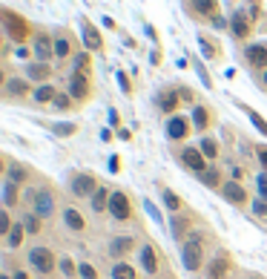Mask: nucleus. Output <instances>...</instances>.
<instances>
[{"instance_id": "14", "label": "nucleus", "mask_w": 267, "mask_h": 279, "mask_svg": "<svg viewBox=\"0 0 267 279\" xmlns=\"http://www.w3.org/2000/svg\"><path fill=\"white\" fill-rule=\"evenodd\" d=\"M130 250H135V239H132V236H115V239L109 242V256L112 259H124Z\"/></svg>"}, {"instance_id": "13", "label": "nucleus", "mask_w": 267, "mask_h": 279, "mask_svg": "<svg viewBox=\"0 0 267 279\" xmlns=\"http://www.w3.org/2000/svg\"><path fill=\"white\" fill-rule=\"evenodd\" d=\"M244 58L253 69H261V72H264L267 69V46L264 44H250L244 49Z\"/></svg>"}, {"instance_id": "19", "label": "nucleus", "mask_w": 267, "mask_h": 279, "mask_svg": "<svg viewBox=\"0 0 267 279\" xmlns=\"http://www.w3.org/2000/svg\"><path fill=\"white\" fill-rule=\"evenodd\" d=\"M207 273H210V279H224L227 273H230V259L216 256L213 262H207Z\"/></svg>"}, {"instance_id": "7", "label": "nucleus", "mask_w": 267, "mask_h": 279, "mask_svg": "<svg viewBox=\"0 0 267 279\" xmlns=\"http://www.w3.org/2000/svg\"><path fill=\"white\" fill-rule=\"evenodd\" d=\"M109 213H112V219H118V222H130L132 219V207H130L127 193H121V190L112 193V198H109Z\"/></svg>"}, {"instance_id": "24", "label": "nucleus", "mask_w": 267, "mask_h": 279, "mask_svg": "<svg viewBox=\"0 0 267 279\" xmlns=\"http://www.w3.org/2000/svg\"><path fill=\"white\" fill-rule=\"evenodd\" d=\"M198 182H201L204 187H210V190H216V187L221 190V173H218V170L213 167V164H210V167L204 170L201 176H198Z\"/></svg>"}, {"instance_id": "49", "label": "nucleus", "mask_w": 267, "mask_h": 279, "mask_svg": "<svg viewBox=\"0 0 267 279\" xmlns=\"http://www.w3.org/2000/svg\"><path fill=\"white\" fill-rule=\"evenodd\" d=\"M109 124H112V127L121 124V115H118V110H109Z\"/></svg>"}, {"instance_id": "47", "label": "nucleus", "mask_w": 267, "mask_h": 279, "mask_svg": "<svg viewBox=\"0 0 267 279\" xmlns=\"http://www.w3.org/2000/svg\"><path fill=\"white\" fill-rule=\"evenodd\" d=\"M144 207H147V213H150L152 219H155V222H158V225H161V213H158V210H155V205H152L150 198H144Z\"/></svg>"}, {"instance_id": "22", "label": "nucleus", "mask_w": 267, "mask_h": 279, "mask_svg": "<svg viewBox=\"0 0 267 279\" xmlns=\"http://www.w3.org/2000/svg\"><path fill=\"white\" fill-rule=\"evenodd\" d=\"M26 176H29V170L23 167V164H17V162H9L6 164V182H12V184L20 187V184L26 182Z\"/></svg>"}, {"instance_id": "36", "label": "nucleus", "mask_w": 267, "mask_h": 279, "mask_svg": "<svg viewBox=\"0 0 267 279\" xmlns=\"http://www.w3.org/2000/svg\"><path fill=\"white\" fill-rule=\"evenodd\" d=\"M241 110L247 112V118H250V124L256 127V130H259L261 135H267V121H264V118H261V115H259V112H256V110H250V107H244V104H241Z\"/></svg>"}, {"instance_id": "34", "label": "nucleus", "mask_w": 267, "mask_h": 279, "mask_svg": "<svg viewBox=\"0 0 267 279\" xmlns=\"http://www.w3.org/2000/svg\"><path fill=\"white\" fill-rule=\"evenodd\" d=\"M112 279H135V268L127 262H115L112 265Z\"/></svg>"}, {"instance_id": "51", "label": "nucleus", "mask_w": 267, "mask_h": 279, "mask_svg": "<svg viewBox=\"0 0 267 279\" xmlns=\"http://www.w3.org/2000/svg\"><path fill=\"white\" fill-rule=\"evenodd\" d=\"M213 26H216V29H224V26H230V23H227V21H224V17H213Z\"/></svg>"}, {"instance_id": "21", "label": "nucleus", "mask_w": 267, "mask_h": 279, "mask_svg": "<svg viewBox=\"0 0 267 279\" xmlns=\"http://www.w3.org/2000/svg\"><path fill=\"white\" fill-rule=\"evenodd\" d=\"M178 101H181L178 89H164V92L158 95V107H161V112H175Z\"/></svg>"}, {"instance_id": "32", "label": "nucleus", "mask_w": 267, "mask_h": 279, "mask_svg": "<svg viewBox=\"0 0 267 279\" xmlns=\"http://www.w3.org/2000/svg\"><path fill=\"white\" fill-rule=\"evenodd\" d=\"M69 55H72V41H69V37L66 35H58L55 37V58H69Z\"/></svg>"}, {"instance_id": "17", "label": "nucleus", "mask_w": 267, "mask_h": 279, "mask_svg": "<svg viewBox=\"0 0 267 279\" xmlns=\"http://www.w3.org/2000/svg\"><path fill=\"white\" fill-rule=\"evenodd\" d=\"M49 75H52V66H49V64H40V61H35V64L26 66V78H29V81L49 84Z\"/></svg>"}, {"instance_id": "33", "label": "nucleus", "mask_w": 267, "mask_h": 279, "mask_svg": "<svg viewBox=\"0 0 267 279\" xmlns=\"http://www.w3.org/2000/svg\"><path fill=\"white\" fill-rule=\"evenodd\" d=\"M17 205V184L12 182H3V207H15Z\"/></svg>"}, {"instance_id": "40", "label": "nucleus", "mask_w": 267, "mask_h": 279, "mask_svg": "<svg viewBox=\"0 0 267 279\" xmlns=\"http://www.w3.org/2000/svg\"><path fill=\"white\" fill-rule=\"evenodd\" d=\"M78 273H80V279H98L95 265H89V262H80V265H78Z\"/></svg>"}, {"instance_id": "43", "label": "nucleus", "mask_w": 267, "mask_h": 279, "mask_svg": "<svg viewBox=\"0 0 267 279\" xmlns=\"http://www.w3.org/2000/svg\"><path fill=\"white\" fill-rule=\"evenodd\" d=\"M256 184H259V198H267V170L256 176Z\"/></svg>"}, {"instance_id": "1", "label": "nucleus", "mask_w": 267, "mask_h": 279, "mask_svg": "<svg viewBox=\"0 0 267 279\" xmlns=\"http://www.w3.org/2000/svg\"><path fill=\"white\" fill-rule=\"evenodd\" d=\"M181 265L190 273L201 271V265H204V236L201 233H195L181 242Z\"/></svg>"}, {"instance_id": "12", "label": "nucleus", "mask_w": 267, "mask_h": 279, "mask_svg": "<svg viewBox=\"0 0 267 279\" xmlns=\"http://www.w3.org/2000/svg\"><path fill=\"white\" fill-rule=\"evenodd\" d=\"M29 95V81L26 78H9L6 87H3V98L6 101H17V98Z\"/></svg>"}, {"instance_id": "39", "label": "nucleus", "mask_w": 267, "mask_h": 279, "mask_svg": "<svg viewBox=\"0 0 267 279\" xmlns=\"http://www.w3.org/2000/svg\"><path fill=\"white\" fill-rule=\"evenodd\" d=\"M12 228H15V222H12V216H9V210L3 207V210H0V236H9Z\"/></svg>"}, {"instance_id": "29", "label": "nucleus", "mask_w": 267, "mask_h": 279, "mask_svg": "<svg viewBox=\"0 0 267 279\" xmlns=\"http://www.w3.org/2000/svg\"><path fill=\"white\" fill-rule=\"evenodd\" d=\"M109 198H112V193H109L107 187H98V193L92 196V210H95V213L109 210Z\"/></svg>"}, {"instance_id": "10", "label": "nucleus", "mask_w": 267, "mask_h": 279, "mask_svg": "<svg viewBox=\"0 0 267 279\" xmlns=\"http://www.w3.org/2000/svg\"><path fill=\"white\" fill-rule=\"evenodd\" d=\"M89 78L87 72H72L69 75V95L75 98V101H87L89 98Z\"/></svg>"}, {"instance_id": "35", "label": "nucleus", "mask_w": 267, "mask_h": 279, "mask_svg": "<svg viewBox=\"0 0 267 279\" xmlns=\"http://www.w3.org/2000/svg\"><path fill=\"white\" fill-rule=\"evenodd\" d=\"M23 228H26V233L29 236H35V233H40V216L37 213H23Z\"/></svg>"}, {"instance_id": "16", "label": "nucleus", "mask_w": 267, "mask_h": 279, "mask_svg": "<svg viewBox=\"0 0 267 279\" xmlns=\"http://www.w3.org/2000/svg\"><path fill=\"white\" fill-rule=\"evenodd\" d=\"M80 35H84V46H87L89 52H101V49H104L101 35H98V29H95L89 21H84V26H80Z\"/></svg>"}, {"instance_id": "41", "label": "nucleus", "mask_w": 267, "mask_h": 279, "mask_svg": "<svg viewBox=\"0 0 267 279\" xmlns=\"http://www.w3.org/2000/svg\"><path fill=\"white\" fill-rule=\"evenodd\" d=\"M184 230H187V219H181V216H175L173 219V236L181 242V236H184Z\"/></svg>"}, {"instance_id": "46", "label": "nucleus", "mask_w": 267, "mask_h": 279, "mask_svg": "<svg viewBox=\"0 0 267 279\" xmlns=\"http://www.w3.org/2000/svg\"><path fill=\"white\" fill-rule=\"evenodd\" d=\"M89 66V55L87 52H80V55H75V72H84Z\"/></svg>"}, {"instance_id": "2", "label": "nucleus", "mask_w": 267, "mask_h": 279, "mask_svg": "<svg viewBox=\"0 0 267 279\" xmlns=\"http://www.w3.org/2000/svg\"><path fill=\"white\" fill-rule=\"evenodd\" d=\"M26 198L32 202V213H37L40 219H49L55 213V193L46 190V187H37V190H29Z\"/></svg>"}, {"instance_id": "9", "label": "nucleus", "mask_w": 267, "mask_h": 279, "mask_svg": "<svg viewBox=\"0 0 267 279\" xmlns=\"http://www.w3.org/2000/svg\"><path fill=\"white\" fill-rule=\"evenodd\" d=\"M221 196L227 198V202H230V205H236V207H244L247 202H250V196H247V190L244 187H241V184L238 182H224L221 184Z\"/></svg>"}, {"instance_id": "3", "label": "nucleus", "mask_w": 267, "mask_h": 279, "mask_svg": "<svg viewBox=\"0 0 267 279\" xmlns=\"http://www.w3.org/2000/svg\"><path fill=\"white\" fill-rule=\"evenodd\" d=\"M29 265L35 268L37 273H52L55 268H58V259H55V253H52V248H44V245H35V248L29 250Z\"/></svg>"}, {"instance_id": "25", "label": "nucleus", "mask_w": 267, "mask_h": 279, "mask_svg": "<svg viewBox=\"0 0 267 279\" xmlns=\"http://www.w3.org/2000/svg\"><path fill=\"white\" fill-rule=\"evenodd\" d=\"M23 236H26V228H23V222H15V228L9 230V236H6V250H15V248H20Z\"/></svg>"}, {"instance_id": "56", "label": "nucleus", "mask_w": 267, "mask_h": 279, "mask_svg": "<svg viewBox=\"0 0 267 279\" xmlns=\"http://www.w3.org/2000/svg\"><path fill=\"white\" fill-rule=\"evenodd\" d=\"M261 81H264V87H267V69H264V72H261Z\"/></svg>"}, {"instance_id": "48", "label": "nucleus", "mask_w": 267, "mask_h": 279, "mask_svg": "<svg viewBox=\"0 0 267 279\" xmlns=\"http://www.w3.org/2000/svg\"><path fill=\"white\" fill-rule=\"evenodd\" d=\"M256 155H259V162H261V167L267 170V147H264V144H259V147H256Z\"/></svg>"}, {"instance_id": "31", "label": "nucleus", "mask_w": 267, "mask_h": 279, "mask_svg": "<svg viewBox=\"0 0 267 279\" xmlns=\"http://www.w3.org/2000/svg\"><path fill=\"white\" fill-rule=\"evenodd\" d=\"M198 150L204 153V158H207V162L218 158V144H216V138H210V135H204V138L198 141Z\"/></svg>"}, {"instance_id": "53", "label": "nucleus", "mask_w": 267, "mask_h": 279, "mask_svg": "<svg viewBox=\"0 0 267 279\" xmlns=\"http://www.w3.org/2000/svg\"><path fill=\"white\" fill-rule=\"evenodd\" d=\"M15 55H17V58H29V49H26V46H17Z\"/></svg>"}, {"instance_id": "4", "label": "nucleus", "mask_w": 267, "mask_h": 279, "mask_svg": "<svg viewBox=\"0 0 267 279\" xmlns=\"http://www.w3.org/2000/svg\"><path fill=\"white\" fill-rule=\"evenodd\" d=\"M98 178L92 176V173H75L72 178H69V190H72V196L78 198H92L95 193H98Z\"/></svg>"}, {"instance_id": "26", "label": "nucleus", "mask_w": 267, "mask_h": 279, "mask_svg": "<svg viewBox=\"0 0 267 279\" xmlns=\"http://www.w3.org/2000/svg\"><path fill=\"white\" fill-rule=\"evenodd\" d=\"M210 121H213V118H210V110L198 104V107L193 110V124H195V130H198V132H204V130L210 127Z\"/></svg>"}, {"instance_id": "6", "label": "nucleus", "mask_w": 267, "mask_h": 279, "mask_svg": "<svg viewBox=\"0 0 267 279\" xmlns=\"http://www.w3.org/2000/svg\"><path fill=\"white\" fill-rule=\"evenodd\" d=\"M3 26H6L12 41H26V35H29V23L23 21L20 15L9 12V9H3Z\"/></svg>"}, {"instance_id": "5", "label": "nucleus", "mask_w": 267, "mask_h": 279, "mask_svg": "<svg viewBox=\"0 0 267 279\" xmlns=\"http://www.w3.org/2000/svg\"><path fill=\"white\" fill-rule=\"evenodd\" d=\"M178 162L184 164V167H187V170H193L195 176H201L204 170L210 167V162H207V158H204V153H201V150H198V147H184V150H181V153H178Z\"/></svg>"}, {"instance_id": "37", "label": "nucleus", "mask_w": 267, "mask_h": 279, "mask_svg": "<svg viewBox=\"0 0 267 279\" xmlns=\"http://www.w3.org/2000/svg\"><path fill=\"white\" fill-rule=\"evenodd\" d=\"M72 101H75V98L69 95V92H58V98L52 101V107H55L58 112H64V110H69V107H72Z\"/></svg>"}, {"instance_id": "30", "label": "nucleus", "mask_w": 267, "mask_h": 279, "mask_svg": "<svg viewBox=\"0 0 267 279\" xmlns=\"http://www.w3.org/2000/svg\"><path fill=\"white\" fill-rule=\"evenodd\" d=\"M49 130L55 132L58 138H69V135L78 132V124H75V121H58V124H49Z\"/></svg>"}, {"instance_id": "15", "label": "nucleus", "mask_w": 267, "mask_h": 279, "mask_svg": "<svg viewBox=\"0 0 267 279\" xmlns=\"http://www.w3.org/2000/svg\"><path fill=\"white\" fill-rule=\"evenodd\" d=\"M138 259H141V271L144 273H158V256L152 245H141L138 248Z\"/></svg>"}, {"instance_id": "18", "label": "nucleus", "mask_w": 267, "mask_h": 279, "mask_svg": "<svg viewBox=\"0 0 267 279\" xmlns=\"http://www.w3.org/2000/svg\"><path fill=\"white\" fill-rule=\"evenodd\" d=\"M230 29L236 37H247L250 35V15H244V12H233L230 15Z\"/></svg>"}, {"instance_id": "45", "label": "nucleus", "mask_w": 267, "mask_h": 279, "mask_svg": "<svg viewBox=\"0 0 267 279\" xmlns=\"http://www.w3.org/2000/svg\"><path fill=\"white\" fill-rule=\"evenodd\" d=\"M115 78H118V87H121V92H124V95H130L132 87H130V78H127V72H115Z\"/></svg>"}, {"instance_id": "54", "label": "nucleus", "mask_w": 267, "mask_h": 279, "mask_svg": "<svg viewBox=\"0 0 267 279\" xmlns=\"http://www.w3.org/2000/svg\"><path fill=\"white\" fill-rule=\"evenodd\" d=\"M118 138H121V141H130L132 132H130V130H118Z\"/></svg>"}, {"instance_id": "55", "label": "nucleus", "mask_w": 267, "mask_h": 279, "mask_svg": "<svg viewBox=\"0 0 267 279\" xmlns=\"http://www.w3.org/2000/svg\"><path fill=\"white\" fill-rule=\"evenodd\" d=\"M12 279H29V276H26L23 271H15V273H12Z\"/></svg>"}, {"instance_id": "52", "label": "nucleus", "mask_w": 267, "mask_h": 279, "mask_svg": "<svg viewBox=\"0 0 267 279\" xmlns=\"http://www.w3.org/2000/svg\"><path fill=\"white\" fill-rule=\"evenodd\" d=\"M178 95H181V101H193V92H190L187 87H184V89H178Z\"/></svg>"}, {"instance_id": "8", "label": "nucleus", "mask_w": 267, "mask_h": 279, "mask_svg": "<svg viewBox=\"0 0 267 279\" xmlns=\"http://www.w3.org/2000/svg\"><path fill=\"white\" fill-rule=\"evenodd\" d=\"M32 55H35L40 64H49V58H55V41L49 35H35V44H32Z\"/></svg>"}, {"instance_id": "50", "label": "nucleus", "mask_w": 267, "mask_h": 279, "mask_svg": "<svg viewBox=\"0 0 267 279\" xmlns=\"http://www.w3.org/2000/svg\"><path fill=\"white\" fill-rule=\"evenodd\" d=\"M109 170H112V173H118V170H121V162H118V155H112V158H109Z\"/></svg>"}, {"instance_id": "57", "label": "nucleus", "mask_w": 267, "mask_h": 279, "mask_svg": "<svg viewBox=\"0 0 267 279\" xmlns=\"http://www.w3.org/2000/svg\"><path fill=\"white\" fill-rule=\"evenodd\" d=\"M0 279H12V273H3V276H0Z\"/></svg>"}, {"instance_id": "28", "label": "nucleus", "mask_w": 267, "mask_h": 279, "mask_svg": "<svg viewBox=\"0 0 267 279\" xmlns=\"http://www.w3.org/2000/svg\"><path fill=\"white\" fill-rule=\"evenodd\" d=\"M161 202H164L167 210H173V213H178L181 205H184V202H181V196H178V193H173L170 187H161Z\"/></svg>"}, {"instance_id": "38", "label": "nucleus", "mask_w": 267, "mask_h": 279, "mask_svg": "<svg viewBox=\"0 0 267 279\" xmlns=\"http://www.w3.org/2000/svg\"><path fill=\"white\" fill-rule=\"evenodd\" d=\"M58 268H60V273H64V276H75V273H78V265H75L69 256H60L58 259Z\"/></svg>"}, {"instance_id": "42", "label": "nucleus", "mask_w": 267, "mask_h": 279, "mask_svg": "<svg viewBox=\"0 0 267 279\" xmlns=\"http://www.w3.org/2000/svg\"><path fill=\"white\" fill-rule=\"evenodd\" d=\"M253 213L267 219V198H253Z\"/></svg>"}, {"instance_id": "11", "label": "nucleus", "mask_w": 267, "mask_h": 279, "mask_svg": "<svg viewBox=\"0 0 267 279\" xmlns=\"http://www.w3.org/2000/svg\"><path fill=\"white\" fill-rule=\"evenodd\" d=\"M190 135V121L184 115H173L167 121V138L170 141H184Z\"/></svg>"}, {"instance_id": "20", "label": "nucleus", "mask_w": 267, "mask_h": 279, "mask_svg": "<svg viewBox=\"0 0 267 279\" xmlns=\"http://www.w3.org/2000/svg\"><path fill=\"white\" fill-rule=\"evenodd\" d=\"M64 225H66L69 230H72V233H80V230L87 228L84 216H80L78 210H75V207H66V210H64Z\"/></svg>"}, {"instance_id": "44", "label": "nucleus", "mask_w": 267, "mask_h": 279, "mask_svg": "<svg viewBox=\"0 0 267 279\" xmlns=\"http://www.w3.org/2000/svg\"><path fill=\"white\" fill-rule=\"evenodd\" d=\"M198 44H201V55H204V58H216V49H213V44H210L204 35L198 37Z\"/></svg>"}, {"instance_id": "27", "label": "nucleus", "mask_w": 267, "mask_h": 279, "mask_svg": "<svg viewBox=\"0 0 267 279\" xmlns=\"http://www.w3.org/2000/svg\"><path fill=\"white\" fill-rule=\"evenodd\" d=\"M195 15H204V17H216V0H190Z\"/></svg>"}, {"instance_id": "23", "label": "nucleus", "mask_w": 267, "mask_h": 279, "mask_svg": "<svg viewBox=\"0 0 267 279\" xmlns=\"http://www.w3.org/2000/svg\"><path fill=\"white\" fill-rule=\"evenodd\" d=\"M55 98H58V89L52 87V84H40V87L32 92V101L35 104H52Z\"/></svg>"}, {"instance_id": "58", "label": "nucleus", "mask_w": 267, "mask_h": 279, "mask_svg": "<svg viewBox=\"0 0 267 279\" xmlns=\"http://www.w3.org/2000/svg\"><path fill=\"white\" fill-rule=\"evenodd\" d=\"M250 3H253V6H256V0H250Z\"/></svg>"}]
</instances>
